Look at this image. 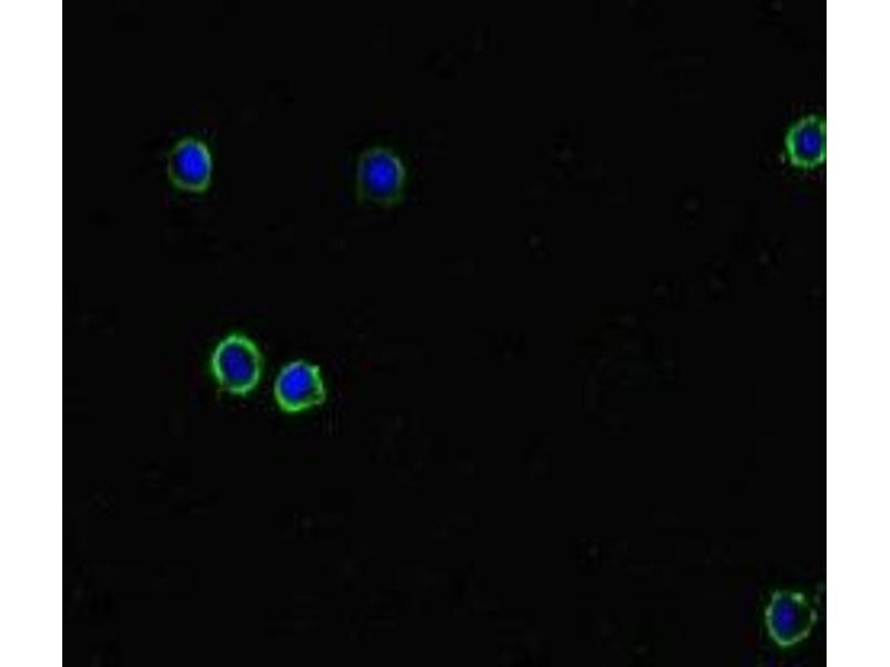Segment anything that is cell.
Segmentation results:
<instances>
[{"instance_id":"cell-1","label":"cell","mask_w":890,"mask_h":667,"mask_svg":"<svg viewBox=\"0 0 890 667\" xmlns=\"http://www.w3.org/2000/svg\"><path fill=\"white\" fill-rule=\"evenodd\" d=\"M359 199L380 207L402 200L406 185V168L400 157L389 148L375 146L365 149L355 170Z\"/></svg>"},{"instance_id":"cell-2","label":"cell","mask_w":890,"mask_h":667,"mask_svg":"<svg viewBox=\"0 0 890 667\" xmlns=\"http://www.w3.org/2000/svg\"><path fill=\"white\" fill-rule=\"evenodd\" d=\"M264 360L256 344L244 335L222 339L211 356V370L219 386L231 395L244 396L260 381Z\"/></svg>"},{"instance_id":"cell-3","label":"cell","mask_w":890,"mask_h":667,"mask_svg":"<svg viewBox=\"0 0 890 667\" xmlns=\"http://www.w3.org/2000/svg\"><path fill=\"white\" fill-rule=\"evenodd\" d=\"M274 396L285 412H299L322 405L326 388L318 366L296 360L284 366L274 385Z\"/></svg>"},{"instance_id":"cell-4","label":"cell","mask_w":890,"mask_h":667,"mask_svg":"<svg viewBox=\"0 0 890 667\" xmlns=\"http://www.w3.org/2000/svg\"><path fill=\"white\" fill-rule=\"evenodd\" d=\"M212 160L206 143L186 137L175 143L167 158L170 182L186 192H202L210 185Z\"/></svg>"},{"instance_id":"cell-5","label":"cell","mask_w":890,"mask_h":667,"mask_svg":"<svg viewBox=\"0 0 890 667\" xmlns=\"http://www.w3.org/2000/svg\"><path fill=\"white\" fill-rule=\"evenodd\" d=\"M787 151L792 163L813 168L825 157V123L815 116L799 120L788 132Z\"/></svg>"}]
</instances>
